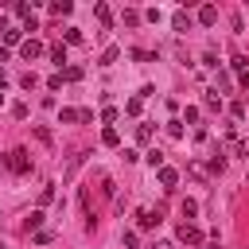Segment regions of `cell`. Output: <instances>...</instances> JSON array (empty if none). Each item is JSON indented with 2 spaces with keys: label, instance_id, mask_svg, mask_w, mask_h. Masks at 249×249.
Masks as SVG:
<instances>
[{
  "label": "cell",
  "instance_id": "obj_11",
  "mask_svg": "<svg viewBox=\"0 0 249 249\" xmlns=\"http://www.w3.org/2000/svg\"><path fill=\"white\" fill-rule=\"evenodd\" d=\"M51 58H54V66L62 70V62H66V47H62V43H54V47H51Z\"/></svg>",
  "mask_w": 249,
  "mask_h": 249
},
{
  "label": "cell",
  "instance_id": "obj_4",
  "mask_svg": "<svg viewBox=\"0 0 249 249\" xmlns=\"http://www.w3.org/2000/svg\"><path fill=\"white\" fill-rule=\"evenodd\" d=\"M19 51H23V58L31 62V58H39V54H43V43H39V39H27V43H23Z\"/></svg>",
  "mask_w": 249,
  "mask_h": 249
},
{
  "label": "cell",
  "instance_id": "obj_27",
  "mask_svg": "<svg viewBox=\"0 0 249 249\" xmlns=\"http://www.w3.org/2000/svg\"><path fill=\"white\" fill-rule=\"evenodd\" d=\"M51 198H54V187H43V191H39V206H47Z\"/></svg>",
  "mask_w": 249,
  "mask_h": 249
},
{
  "label": "cell",
  "instance_id": "obj_18",
  "mask_svg": "<svg viewBox=\"0 0 249 249\" xmlns=\"http://www.w3.org/2000/svg\"><path fill=\"white\" fill-rule=\"evenodd\" d=\"M167 136H175V140H183V121H167Z\"/></svg>",
  "mask_w": 249,
  "mask_h": 249
},
{
  "label": "cell",
  "instance_id": "obj_2",
  "mask_svg": "<svg viewBox=\"0 0 249 249\" xmlns=\"http://www.w3.org/2000/svg\"><path fill=\"white\" fill-rule=\"evenodd\" d=\"M175 237H179L183 245H202V230H198V226H191V222H183V226L175 230Z\"/></svg>",
  "mask_w": 249,
  "mask_h": 249
},
{
  "label": "cell",
  "instance_id": "obj_24",
  "mask_svg": "<svg viewBox=\"0 0 249 249\" xmlns=\"http://www.w3.org/2000/svg\"><path fill=\"white\" fill-rule=\"evenodd\" d=\"M148 163H152V167H163V152L152 148V152H148Z\"/></svg>",
  "mask_w": 249,
  "mask_h": 249
},
{
  "label": "cell",
  "instance_id": "obj_1",
  "mask_svg": "<svg viewBox=\"0 0 249 249\" xmlns=\"http://www.w3.org/2000/svg\"><path fill=\"white\" fill-rule=\"evenodd\" d=\"M4 163L16 171V175H23V171H31V160H27V148H12L8 156H4Z\"/></svg>",
  "mask_w": 249,
  "mask_h": 249
},
{
  "label": "cell",
  "instance_id": "obj_6",
  "mask_svg": "<svg viewBox=\"0 0 249 249\" xmlns=\"http://www.w3.org/2000/svg\"><path fill=\"white\" fill-rule=\"evenodd\" d=\"M160 183H163V187H175V183H179V171H175V167H160Z\"/></svg>",
  "mask_w": 249,
  "mask_h": 249
},
{
  "label": "cell",
  "instance_id": "obj_5",
  "mask_svg": "<svg viewBox=\"0 0 249 249\" xmlns=\"http://www.w3.org/2000/svg\"><path fill=\"white\" fill-rule=\"evenodd\" d=\"M198 23H206V27H210V23H218V8H214V4L198 8Z\"/></svg>",
  "mask_w": 249,
  "mask_h": 249
},
{
  "label": "cell",
  "instance_id": "obj_30",
  "mask_svg": "<svg viewBox=\"0 0 249 249\" xmlns=\"http://www.w3.org/2000/svg\"><path fill=\"white\" fill-rule=\"evenodd\" d=\"M202 249H222V241H218V237H210V241H202Z\"/></svg>",
  "mask_w": 249,
  "mask_h": 249
},
{
  "label": "cell",
  "instance_id": "obj_34",
  "mask_svg": "<svg viewBox=\"0 0 249 249\" xmlns=\"http://www.w3.org/2000/svg\"><path fill=\"white\" fill-rule=\"evenodd\" d=\"M0 249H4V241H0Z\"/></svg>",
  "mask_w": 249,
  "mask_h": 249
},
{
  "label": "cell",
  "instance_id": "obj_13",
  "mask_svg": "<svg viewBox=\"0 0 249 249\" xmlns=\"http://www.w3.org/2000/svg\"><path fill=\"white\" fill-rule=\"evenodd\" d=\"M70 8H74L70 0H54V4H51V12H54V16H70Z\"/></svg>",
  "mask_w": 249,
  "mask_h": 249
},
{
  "label": "cell",
  "instance_id": "obj_12",
  "mask_svg": "<svg viewBox=\"0 0 249 249\" xmlns=\"http://www.w3.org/2000/svg\"><path fill=\"white\" fill-rule=\"evenodd\" d=\"M101 144H105V148H117V144H121L117 128H105V132H101Z\"/></svg>",
  "mask_w": 249,
  "mask_h": 249
},
{
  "label": "cell",
  "instance_id": "obj_21",
  "mask_svg": "<svg viewBox=\"0 0 249 249\" xmlns=\"http://www.w3.org/2000/svg\"><path fill=\"white\" fill-rule=\"evenodd\" d=\"M62 39H66V43H82V27H66Z\"/></svg>",
  "mask_w": 249,
  "mask_h": 249
},
{
  "label": "cell",
  "instance_id": "obj_23",
  "mask_svg": "<svg viewBox=\"0 0 249 249\" xmlns=\"http://www.w3.org/2000/svg\"><path fill=\"white\" fill-rule=\"evenodd\" d=\"M124 113H128V117H140V97H132V101H124Z\"/></svg>",
  "mask_w": 249,
  "mask_h": 249
},
{
  "label": "cell",
  "instance_id": "obj_3",
  "mask_svg": "<svg viewBox=\"0 0 249 249\" xmlns=\"http://www.w3.org/2000/svg\"><path fill=\"white\" fill-rule=\"evenodd\" d=\"M156 222H160V214H156V210H148V206H140V210H136V226H140V230H152Z\"/></svg>",
  "mask_w": 249,
  "mask_h": 249
},
{
  "label": "cell",
  "instance_id": "obj_32",
  "mask_svg": "<svg viewBox=\"0 0 249 249\" xmlns=\"http://www.w3.org/2000/svg\"><path fill=\"white\" fill-rule=\"evenodd\" d=\"M4 62H8V51H4V47H0V70H4Z\"/></svg>",
  "mask_w": 249,
  "mask_h": 249
},
{
  "label": "cell",
  "instance_id": "obj_25",
  "mask_svg": "<svg viewBox=\"0 0 249 249\" xmlns=\"http://www.w3.org/2000/svg\"><path fill=\"white\" fill-rule=\"evenodd\" d=\"M4 43H8V47H16V43H19V31H16V27H8V31H4Z\"/></svg>",
  "mask_w": 249,
  "mask_h": 249
},
{
  "label": "cell",
  "instance_id": "obj_7",
  "mask_svg": "<svg viewBox=\"0 0 249 249\" xmlns=\"http://www.w3.org/2000/svg\"><path fill=\"white\" fill-rule=\"evenodd\" d=\"M230 148H233V156H249V140L245 136H230Z\"/></svg>",
  "mask_w": 249,
  "mask_h": 249
},
{
  "label": "cell",
  "instance_id": "obj_28",
  "mask_svg": "<svg viewBox=\"0 0 249 249\" xmlns=\"http://www.w3.org/2000/svg\"><path fill=\"white\" fill-rule=\"evenodd\" d=\"M222 167H226V160H222V156H214V160H210V171H214V175H222Z\"/></svg>",
  "mask_w": 249,
  "mask_h": 249
},
{
  "label": "cell",
  "instance_id": "obj_9",
  "mask_svg": "<svg viewBox=\"0 0 249 249\" xmlns=\"http://www.w3.org/2000/svg\"><path fill=\"white\" fill-rule=\"evenodd\" d=\"M43 218H47V214H43V210H31V218H27V222H23V226H27V233H31V230H35V233H39V226H43Z\"/></svg>",
  "mask_w": 249,
  "mask_h": 249
},
{
  "label": "cell",
  "instance_id": "obj_8",
  "mask_svg": "<svg viewBox=\"0 0 249 249\" xmlns=\"http://www.w3.org/2000/svg\"><path fill=\"white\" fill-rule=\"evenodd\" d=\"M171 27H175V31H187V27H191V16H187V12H175V16H171Z\"/></svg>",
  "mask_w": 249,
  "mask_h": 249
},
{
  "label": "cell",
  "instance_id": "obj_19",
  "mask_svg": "<svg viewBox=\"0 0 249 249\" xmlns=\"http://www.w3.org/2000/svg\"><path fill=\"white\" fill-rule=\"evenodd\" d=\"M136 140L148 144V140H152V124H136Z\"/></svg>",
  "mask_w": 249,
  "mask_h": 249
},
{
  "label": "cell",
  "instance_id": "obj_14",
  "mask_svg": "<svg viewBox=\"0 0 249 249\" xmlns=\"http://www.w3.org/2000/svg\"><path fill=\"white\" fill-rule=\"evenodd\" d=\"M62 82H82V66H66L62 70Z\"/></svg>",
  "mask_w": 249,
  "mask_h": 249
},
{
  "label": "cell",
  "instance_id": "obj_17",
  "mask_svg": "<svg viewBox=\"0 0 249 249\" xmlns=\"http://www.w3.org/2000/svg\"><path fill=\"white\" fill-rule=\"evenodd\" d=\"M58 121H62V124H74V121H78V109H58Z\"/></svg>",
  "mask_w": 249,
  "mask_h": 249
},
{
  "label": "cell",
  "instance_id": "obj_26",
  "mask_svg": "<svg viewBox=\"0 0 249 249\" xmlns=\"http://www.w3.org/2000/svg\"><path fill=\"white\" fill-rule=\"evenodd\" d=\"M113 121H117V109H105V113H101V124H105V128H113Z\"/></svg>",
  "mask_w": 249,
  "mask_h": 249
},
{
  "label": "cell",
  "instance_id": "obj_10",
  "mask_svg": "<svg viewBox=\"0 0 249 249\" xmlns=\"http://www.w3.org/2000/svg\"><path fill=\"white\" fill-rule=\"evenodd\" d=\"M93 12H97V19H101L105 27L113 23V12H109V4H93Z\"/></svg>",
  "mask_w": 249,
  "mask_h": 249
},
{
  "label": "cell",
  "instance_id": "obj_22",
  "mask_svg": "<svg viewBox=\"0 0 249 249\" xmlns=\"http://www.w3.org/2000/svg\"><path fill=\"white\" fill-rule=\"evenodd\" d=\"M117 54H121V51H117V47H109V51L101 54V66H113V62H117Z\"/></svg>",
  "mask_w": 249,
  "mask_h": 249
},
{
  "label": "cell",
  "instance_id": "obj_31",
  "mask_svg": "<svg viewBox=\"0 0 249 249\" xmlns=\"http://www.w3.org/2000/svg\"><path fill=\"white\" fill-rule=\"evenodd\" d=\"M148 249H171V241H152Z\"/></svg>",
  "mask_w": 249,
  "mask_h": 249
},
{
  "label": "cell",
  "instance_id": "obj_16",
  "mask_svg": "<svg viewBox=\"0 0 249 249\" xmlns=\"http://www.w3.org/2000/svg\"><path fill=\"white\" fill-rule=\"evenodd\" d=\"M19 86H23V89H35V86H39V78H35V70H27V74L19 78Z\"/></svg>",
  "mask_w": 249,
  "mask_h": 249
},
{
  "label": "cell",
  "instance_id": "obj_15",
  "mask_svg": "<svg viewBox=\"0 0 249 249\" xmlns=\"http://www.w3.org/2000/svg\"><path fill=\"white\" fill-rule=\"evenodd\" d=\"M202 105H206V109H222V97H218L214 89H206V97H202Z\"/></svg>",
  "mask_w": 249,
  "mask_h": 249
},
{
  "label": "cell",
  "instance_id": "obj_20",
  "mask_svg": "<svg viewBox=\"0 0 249 249\" xmlns=\"http://www.w3.org/2000/svg\"><path fill=\"white\" fill-rule=\"evenodd\" d=\"M51 241H54V230H39L35 233V245H51Z\"/></svg>",
  "mask_w": 249,
  "mask_h": 249
},
{
  "label": "cell",
  "instance_id": "obj_33",
  "mask_svg": "<svg viewBox=\"0 0 249 249\" xmlns=\"http://www.w3.org/2000/svg\"><path fill=\"white\" fill-rule=\"evenodd\" d=\"M4 86H8V74H4V70H0V89H4Z\"/></svg>",
  "mask_w": 249,
  "mask_h": 249
},
{
  "label": "cell",
  "instance_id": "obj_29",
  "mask_svg": "<svg viewBox=\"0 0 249 249\" xmlns=\"http://www.w3.org/2000/svg\"><path fill=\"white\" fill-rule=\"evenodd\" d=\"M121 245H124V249H136V233H128V230H124V237H121Z\"/></svg>",
  "mask_w": 249,
  "mask_h": 249
}]
</instances>
